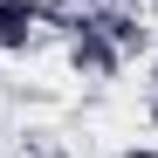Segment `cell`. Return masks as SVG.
Returning <instances> with one entry per match:
<instances>
[{
	"instance_id": "obj_2",
	"label": "cell",
	"mask_w": 158,
	"mask_h": 158,
	"mask_svg": "<svg viewBox=\"0 0 158 158\" xmlns=\"http://www.w3.org/2000/svg\"><path fill=\"white\" fill-rule=\"evenodd\" d=\"M35 28H41L35 0H0V55H21L35 41Z\"/></svg>"
},
{
	"instance_id": "obj_1",
	"label": "cell",
	"mask_w": 158,
	"mask_h": 158,
	"mask_svg": "<svg viewBox=\"0 0 158 158\" xmlns=\"http://www.w3.org/2000/svg\"><path fill=\"white\" fill-rule=\"evenodd\" d=\"M69 69L83 76V83H110V76L124 69V48L103 28H89V14H76V28H69Z\"/></svg>"
}]
</instances>
